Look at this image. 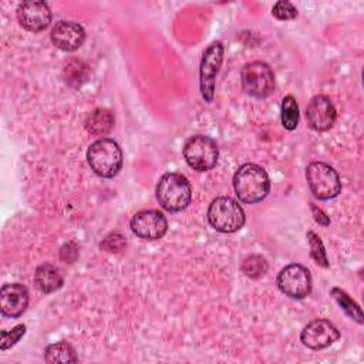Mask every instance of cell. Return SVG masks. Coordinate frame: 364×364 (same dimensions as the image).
<instances>
[{"label": "cell", "instance_id": "52a82bcc", "mask_svg": "<svg viewBox=\"0 0 364 364\" xmlns=\"http://www.w3.org/2000/svg\"><path fill=\"white\" fill-rule=\"evenodd\" d=\"M240 81L245 92L257 100L269 97L274 90L273 70L263 61L245 64L240 71Z\"/></svg>", "mask_w": 364, "mask_h": 364}, {"label": "cell", "instance_id": "d4e9b609", "mask_svg": "<svg viewBox=\"0 0 364 364\" xmlns=\"http://www.w3.org/2000/svg\"><path fill=\"white\" fill-rule=\"evenodd\" d=\"M127 242L125 237L121 233H111L108 235L102 242H101V247L107 252H121L125 247Z\"/></svg>", "mask_w": 364, "mask_h": 364}, {"label": "cell", "instance_id": "484cf974", "mask_svg": "<svg viewBox=\"0 0 364 364\" xmlns=\"http://www.w3.org/2000/svg\"><path fill=\"white\" fill-rule=\"evenodd\" d=\"M310 209H311V213H313V216H314V220H316L318 225H321V226H328V225H330L328 216H327L320 208H317L316 205L310 203Z\"/></svg>", "mask_w": 364, "mask_h": 364}, {"label": "cell", "instance_id": "44dd1931", "mask_svg": "<svg viewBox=\"0 0 364 364\" xmlns=\"http://www.w3.org/2000/svg\"><path fill=\"white\" fill-rule=\"evenodd\" d=\"M269 269L266 259L260 255H250L242 263V272L250 279L262 277Z\"/></svg>", "mask_w": 364, "mask_h": 364}, {"label": "cell", "instance_id": "2e32d148", "mask_svg": "<svg viewBox=\"0 0 364 364\" xmlns=\"http://www.w3.org/2000/svg\"><path fill=\"white\" fill-rule=\"evenodd\" d=\"M34 283L40 291L50 294L63 286L64 277L57 266L51 263H43L36 269Z\"/></svg>", "mask_w": 364, "mask_h": 364}, {"label": "cell", "instance_id": "30bf717a", "mask_svg": "<svg viewBox=\"0 0 364 364\" xmlns=\"http://www.w3.org/2000/svg\"><path fill=\"white\" fill-rule=\"evenodd\" d=\"M129 228L132 233L141 239L158 240L166 233L168 220L162 212L156 209H146L136 212L131 218Z\"/></svg>", "mask_w": 364, "mask_h": 364}, {"label": "cell", "instance_id": "7a4b0ae2", "mask_svg": "<svg viewBox=\"0 0 364 364\" xmlns=\"http://www.w3.org/2000/svg\"><path fill=\"white\" fill-rule=\"evenodd\" d=\"M192 199V186L179 172L164 173L156 185V200L168 212L183 210Z\"/></svg>", "mask_w": 364, "mask_h": 364}, {"label": "cell", "instance_id": "9a60e30c", "mask_svg": "<svg viewBox=\"0 0 364 364\" xmlns=\"http://www.w3.org/2000/svg\"><path fill=\"white\" fill-rule=\"evenodd\" d=\"M28 306V291L21 283H7L0 290V310L4 316L20 317Z\"/></svg>", "mask_w": 364, "mask_h": 364}, {"label": "cell", "instance_id": "603a6c76", "mask_svg": "<svg viewBox=\"0 0 364 364\" xmlns=\"http://www.w3.org/2000/svg\"><path fill=\"white\" fill-rule=\"evenodd\" d=\"M272 14L277 20L287 21L297 17V9L287 0H279L272 7Z\"/></svg>", "mask_w": 364, "mask_h": 364}, {"label": "cell", "instance_id": "8fae6325", "mask_svg": "<svg viewBox=\"0 0 364 364\" xmlns=\"http://www.w3.org/2000/svg\"><path fill=\"white\" fill-rule=\"evenodd\" d=\"M17 20L20 26L31 33H40L51 23L50 6L43 0H27L17 7Z\"/></svg>", "mask_w": 364, "mask_h": 364}, {"label": "cell", "instance_id": "3957f363", "mask_svg": "<svg viewBox=\"0 0 364 364\" xmlns=\"http://www.w3.org/2000/svg\"><path fill=\"white\" fill-rule=\"evenodd\" d=\"M87 161L98 176L114 178L122 166V151L114 139L100 138L88 146Z\"/></svg>", "mask_w": 364, "mask_h": 364}, {"label": "cell", "instance_id": "cb8c5ba5", "mask_svg": "<svg viewBox=\"0 0 364 364\" xmlns=\"http://www.w3.org/2000/svg\"><path fill=\"white\" fill-rule=\"evenodd\" d=\"M26 333V326L24 324H17L16 327H13L10 331L3 330L1 331V344L0 348L4 351L7 348H10L11 346H14Z\"/></svg>", "mask_w": 364, "mask_h": 364}, {"label": "cell", "instance_id": "ffe728a7", "mask_svg": "<svg viewBox=\"0 0 364 364\" xmlns=\"http://www.w3.org/2000/svg\"><path fill=\"white\" fill-rule=\"evenodd\" d=\"M299 105L297 101L293 95H286L282 100V108H280V119H282V125L289 129L293 131L297 128L299 125Z\"/></svg>", "mask_w": 364, "mask_h": 364}, {"label": "cell", "instance_id": "d6986e66", "mask_svg": "<svg viewBox=\"0 0 364 364\" xmlns=\"http://www.w3.org/2000/svg\"><path fill=\"white\" fill-rule=\"evenodd\" d=\"M330 294L334 297V300L337 301V304L340 306V309L354 321H357L358 324H363V313L361 309L358 307V304L341 289L338 287H333L330 290Z\"/></svg>", "mask_w": 364, "mask_h": 364}, {"label": "cell", "instance_id": "277c9868", "mask_svg": "<svg viewBox=\"0 0 364 364\" xmlns=\"http://www.w3.org/2000/svg\"><path fill=\"white\" fill-rule=\"evenodd\" d=\"M208 220L210 226L222 233H233L245 225V212L242 206L229 196L213 199L208 208Z\"/></svg>", "mask_w": 364, "mask_h": 364}, {"label": "cell", "instance_id": "7402d4cb", "mask_svg": "<svg viewBox=\"0 0 364 364\" xmlns=\"http://www.w3.org/2000/svg\"><path fill=\"white\" fill-rule=\"evenodd\" d=\"M307 242L310 246V256L311 259L321 267H328V259H327V253H326V247L320 239V236L317 233H314L313 230H309L307 235Z\"/></svg>", "mask_w": 364, "mask_h": 364}, {"label": "cell", "instance_id": "6da1fadb", "mask_svg": "<svg viewBox=\"0 0 364 364\" xmlns=\"http://www.w3.org/2000/svg\"><path fill=\"white\" fill-rule=\"evenodd\" d=\"M233 188L242 202L257 203L267 196L270 179L262 166L243 164L233 175Z\"/></svg>", "mask_w": 364, "mask_h": 364}, {"label": "cell", "instance_id": "e0dca14e", "mask_svg": "<svg viewBox=\"0 0 364 364\" xmlns=\"http://www.w3.org/2000/svg\"><path fill=\"white\" fill-rule=\"evenodd\" d=\"M114 115L107 108H95L91 111L84 122V127L88 134L95 136L107 135L114 127Z\"/></svg>", "mask_w": 364, "mask_h": 364}, {"label": "cell", "instance_id": "ba28073f", "mask_svg": "<svg viewBox=\"0 0 364 364\" xmlns=\"http://www.w3.org/2000/svg\"><path fill=\"white\" fill-rule=\"evenodd\" d=\"M223 44L220 41H213L202 54L199 65V87L200 95L208 104H210L215 97V81L223 61Z\"/></svg>", "mask_w": 364, "mask_h": 364}, {"label": "cell", "instance_id": "7c38bea8", "mask_svg": "<svg viewBox=\"0 0 364 364\" xmlns=\"http://www.w3.org/2000/svg\"><path fill=\"white\" fill-rule=\"evenodd\" d=\"M340 338L338 328L326 318L311 320L300 333L303 346L311 350H323Z\"/></svg>", "mask_w": 364, "mask_h": 364}, {"label": "cell", "instance_id": "ac0fdd59", "mask_svg": "<svg viewBox=\"0 0 364 364\" xmlns=\"http://www.w3.org/2000/svg\"><path fill=\"white\" fill-rule=\"evenodd\" d=\"M44 360L47 363H77V353L75 348L67 341L53 343L46 347L44 350Z\"/></svg>", "mask_w": 364, "mask_h": 364}, {"label": "cell", "instance_id": "4fadbf2b", "mask_svg": "<svg viewBox=\"0 0 364 364\" xmlns=\"http://www.w3.org/2000/svg\"><path fill=\"white\" fill-rule=\"evenodd\" d=\"M306 118L311 129L321 132L330 129L334 125L337 111L328 97L317 94L310 100L306 108Z\"/></svg>", "mask_w": 364, "mask_h": 364}, {"label": "cell", "instance_id": "8992f818", "mask_svg": "<svg viewBox=\"0 0 364 364\" xmlns=\"http://www.w3.org/2000/svg\"><path fill=\"white\" fill-rule=\"evenodd\" d=\"M183 158L186 164L199 172L212 169L219 158V148L215 139L206 135H193L183 145Z\"/></svg>", "mask_w": 364, "mask_h": 364}, {"label": "cell", "instance_id": "5bb4252c", "mask_svg": "<svg viewBox=\"0 0 364 364\" xmlns=\"http://www.w3.org/2000/svg\"><path fill=\"white\" fill-rule=\"evenodd\" d=\"M50 38L57 48L70 53L78 50L82 46L85 40V30L75 21L63 20L53 27Z\"/></svg>", "mask_w": 364, "mask_h": 364}, {"label": "cell", "instance_id": "5b68a950", "mask_svg": "<svg viewBox=\"0 0 364 364\" xmlns=\"http://www.w3.org/2000/svg\"><path fill=\"white\" fill-rule=\"evenodd\" d=\"M306 181L314 198L320 200L333 199L341 192V181L337 171L321 161H314L307 165Z\"/></svg>", "mask_w": 364, "mask_h": 364}, {"label": "cell", "instance_id": "9c48e42d", "mask_svg": "<svg viewBox=\"0 0 364 364\" xmlns=\"http://www.w3.org/2000/svg\"><path fill=\"white\" fill-rule=\"evenodd\" d=\"M277 287L291 299H304L310 294L313 280L307 267L299 263L284 266L277 274Z\"/></svg>", "mask_w": 364, "mask_h": 364}]
</instances>
